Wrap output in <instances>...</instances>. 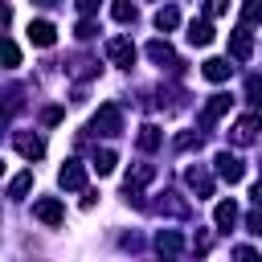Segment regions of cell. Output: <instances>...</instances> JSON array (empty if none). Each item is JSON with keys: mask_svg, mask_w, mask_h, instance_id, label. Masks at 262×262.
I'll return each instance as SVG.
<instances>
[{"mask_svg": "<svg viewBox=\"0 0 262 262\" xmlns=\"http://www.w3.org/2000/svg\"><path fill=\"white\" fill-rule=\"evenodd\" d=\"M90 131H98V135H119V131H123V111H119L115 102H102L98 115L90 119Z\"/></svg>", "mask_w": 262, "mask_h": 262, "instance_id": "obj_1", "label": "cell"}, {"mask_svg": "<svg viewBox=\"0 0 262 262\" xmlns=\"http://www.w3.org/2000/svg\"><path fill=\"white\" fill-rule=\"evenodd\" d=\"M33 217L45 221V225H61V221H66V209H61L57 196H41V201L33 205Z\"/></svg>", "mask_w": 262, "mask_h": 262, "instance_id": "obj_2", "label": "cell"}, {"mask_svg": "<svg viewBox=\"0 0 262 262\" xmlns=\"http://www.w3.org/2000/svg\"><path fill=\"white\" fill-rule=\"evenodd\" d=\"M106 57H111L115 66L131 70V61H135V45H131L127 37H111V41H106Z\"/></svg>", "mask_w": 262, "mask_h": 262, "instance_id": "obj_3", "label": "cell"}, {"mask_svg": "<svg viewBox=\"0 0 262 262\" xmlns=\"http://www.w3.org/2000/svg\"><path fill=\"white\" fill-rule=\"evenodd\" d=\"M217 176H221V180H229V184H237V180L246 176V168H242V160H237V156L217 151Z\"/></svg>", "mask_w": 262, "mask_h": 262, "instance_id": "obj_4", "label": "cell"}, {"mask_svg": "<svg viewBox=\"0 0 262 262\" xmlns=\"http://www.w3.org/2000/svg\"><path fill=\"white\" fill-rule=\"evenodd\" d=\"M229 53H233L237 61H250V53H254V41H250V29H246V25L229 33Z\"/></svg>", "mask_w": 262, "mask_h": 262, "instance_id": "obj_5", "label": "cell"}, {"mask_svg": "<svg viewBox=\"0 0 262 262\" xmlns=\"http://www.w3.org/2000/svg\"><path fill=\"white\" fill-rule=\"evenodd\" d=\"M147 57H151L156 66H168V70H180V57H176V49H172L168 41H151V45H147Z\"/></svg>", "mask_w": 262, "mask_h": 262, "instance_id": "obj_6", "label": "cell"}, {"mask_svg": "<svg viewBox=\"0 0 262 262\" xmlns=\"http://www.w3.org/2000/svg\"><path fill=\"white\" fill-rule=\"evenodd\" d=\"M12 147H16L25 160H41V156H45V139H37V135H25V131H20V135H12Z\"/></svg>", "mask_w": 262, "mask_h": 262, "instance_id": "obj_7", "label": "cell"}, {"mask_svg": "<svg viewBox=\"0 0 262 262\" xmlns=\"http://www.w3.org/2000/svg\"><path fill=\"white\" fill-rule=\"evenodd\" d=\"M57 184H61V188H82V184H86V168H82L78 160H66L61 172H57Z\"/></svg>", "mask_w": 262, "mask_h": 262, "instance_id": "obj_8", "label": "cell"}, {"mask_svg": "<svg viewBox=\"0 0 262 262\" xmlns=\"http://www.w3.org/2000/svg\"><path fill=\"white\" fill-rule=\"evenodd\" d=\"M29 41L41 45V49H49V45L57 41V29H53L49 20H33V25H29Z\"/></svg>", "mask_w": 262, "mask_h": 262, "instance_id": "obj_9", "label": "cell"}, {"mask_svg": "<svg viewBox=\"0 0 262 262\" xmlns=\"http://www.w3.org/2000/svg\"><path fill=\"white\" fill-rule=\"evenodd\" d=\"M225 111H229V98H225V94H213V98L205 102V115H201V127H213V123H217V119H221Z\"/></svg>", "mask_w": 262, "mask_h": 262, "instance_id": "obj_10", "label": "cell"}, {"mask_svg": "<svg viewBox=\"0 0 262 262\" xmlns=\"http://www.w3.org/2000/svg\"><path fill=\"white\" fill-rule=\"evenodd\" d=\"M254 135H258V115H246V119H237L233 123V143H254Z\"/></svg>", "mask_w": 262, "mask_h": 262, "instance_id": "obj_11", "label": "cell"}, {"mask_svg": "<svg viewBox=\"0 0 262 262\" xmlns=\"http://www.w3.org/2000/svg\"><path fill=\"white\" fill-rule=\"evenodd\" d=\"M184 180H188V188H192V192H201V196H213V176H209V172H201V168H188V172H184Z\"/></svg>", "mask_w": 262, "mask_h": 262, "instance_id": "obj_12", "label": "cell"}, {"mask_svg": "<svg viewBox=\"0 0 262 262\" xmlns=\"http://www.w3.org/2000/svg\"><path fill=\"white\" fill-rule=\"evenodd\" d=\"M156 250H160V254H180V250H184V237H180L176 229H160V233H156Z\"/></svg>", "mask_w": 262, "mask_h": 262, "instance_id": "obj_13", "label": "cell"}, {"mask_svg": "<svg viewBox=\"0 0 262 262\" xmlns=\"http://www.w3.org/2000/svg\"><path fill=\"white\" fill-rule=\"evenodd\" d=\"M229 70H233V66H229L225 57H209V61L201 66V74H205L209 82H225V78H229Z\"/></svg>", "mask_w": 262, "mask_h": 262, "instance_id": "obj_14", "label": "cell"}, {"mask_svg": "<svg viewBox=\"0 0 262 262\" xmlns=\"http://www.w3.org/2000/svg\"><path fill=\"white\" fill-rule=\"evenodd\" d=\"M213 221H217V229H233V221H237V205H233V201H221V205L213 209Z\"/></svg>", "mask_w": 262, "mask_h": 262, "instance_id": "obj_15", "label": "cell"}, {"mask_svg": "<svg viewBox=\"0 0 262 262\" xmlns=\"http://www.w3.org/2000/svg\"><path fill=\"white\" fill-rule=\"evenodd\" d=\"M188 41H192V45H209V41H213V25H209V20H192V25H188Z\"/></svg>", "mask_w": 262, "mask_h": 262, "instance_id": "obj_16", "label": "cell"}, {"mask_svg": "<svg viewBox=\"0 0 262 262\" xmlns=\"http://www.w3.org/2000/svg\"><path fill=\"white\" fill-rule=\"evenodd\" d=\"M160 139H164V135H160V127H151V123H147V127H139V139H135V143H139V151H156V147H160Z\"/></svg>", "mask_w": 262, "mask_h": 262, "instance_id": "obj_17", "label": "cell"}, {"mask_svg": "<svg viewBox=\"0 0 262 262\" xmlns=\"http://www.w3.org/2000/svg\"><path fill=\"white\" fill-rule=\"evenodd\" d=\"M115 164H119V156H115L111 147H102V151H94V172H98V176H106V172H115Z\"/></svg>", "mask_w": 262, "mask_h": 262, "instance_id": "obj_18", "label": "cell"}, {"mask_svg": "<svg viewBox=\"0 0 262 262\" xmlns=\"http://www.w3.org/2000/svg\"><path fill=\"white\" fill-rule=\"evenodd\" d=\"M29 188H33V172H20V176H12V180H8V196H12V201H20Z\"/></svg>", "mask_w": 262, "mask_h": 262, "instance_id": "obj_19", "label": "cell"}, {"mask_svg": "<svg viewBox=\"0 0 262 262\" xmlns=\"http://www.w3.org/2000/svg\"><path fill=\"white\" fill-rule=\"evenodd\" d=\"M111 16H115L119 25L135 20V0H115V4H111Z\"/></svg>", "mask_w": 262, "mask_h": 262, "instance_id": "obj_20", "label": "cell"}, {"mask_svg": "<svg viewBox=\"0 0 262 262\" xmlns=\"http://www.w3.org/2000/svg\"><path fill=\"white\" fill-rule=\"evenodd\" d=\"M176 25H180V12H176V8H172V4H168V8H160V12H156V29H164V33H168V29H176Z\"/></svg>", "mask_w": 262, "mask_h": 262, "instance_id": "obj_21", "label": "cell"}, {"mask_svg": "<svg viewBox=\"0 0 262 262\" xmlns=\"http://www.w3.org/2000/svg\"><path fill=\"white\" fill-rule=\"evenodd\" d=\"M151 176H156V168H151V164H135V168L127 172V184H135V188H139V184H147Z\"/></svg>", "mask_w": 262, "mask_h": 262, "instance_id": "obj_22", "label": "cell"}, {"mask_svg": "<svg viewBox=\"0 0 262 262\" xmlns=\"http://www.w3.org/2000/svg\"><path fill=\"white\" fill-rule=\"evenodd\" d=\"M262 20V0H246L242 4V25H258Z\"/></svg>", "mask_w": 262, "mask_h": 262, "instance_id": "obj_23", "label": "cell"}, {"mask_svg": "<svg viewBox=\"0 0 262 262\" xmlns=\"http://www.w3.org/2000/svg\"><path fill=\"white\" fill-rule=\"evenodd\" d=\"M246 102H250V106H262V78H258V74L246 82Z\"/></svg>", "mask_w": 262, "mask_h": 262, "instance_id": "obj_24", "label": "cell"}, {"mask_svg": "<svg viewBox=\"0 0 262 262\" xmlns=\"http://www.w3.org/2000/svg\"><path fill=\"white\" fill-rule=\"evenodd\" d=\"M176 147H180V151H188V147H201V135H196V131H184V135H176Z\"/></svg>", "mask_w": 262, "mask_h": 262, "instance_id": "obj_25", "label": "cell"}, {"mask_svg": "<svg viewBox=\"0 0 262 262\" xmlns=\"http://www.w3.org/2000/svg\"><path fill=\"white\" fill-rule=\"evenodd\" d=\"M4 61H8V66H20V49H16V41H12V37L4 41Z\"/></svg>", "mask_w": 262, "mask_h": 262, "instance_id": "obj_26", "label": "cell"}, {"mask_svg": "<svg viewBox=\"0 0 262 262\" xmlns=\"http://www.w3.org/2000/svg\"><path fill=\"white\" fill-rule=\"evenodd\" d=\"M61 115H66L61 106H45V111H41V123H45V127H53V123H57Z\"/></svg>", "mask_w": 262, "mask_h": 262, "instance_id": "obj_27", "label": "cell"}, {"mask_svg": "<svg viewBox=\"0 0 262 262\" xmlns=\"http://www.w3.org/2000/svg\"><path fill=\"white\" fill-rule=\"evenodd\" d=\"M225 8H229L225 0H205V12H209V16H225Z\"/></svg>", "mask_w": 262, "mask_h": 262, "instance_id": "obj_28", "label": "cell"}, {"mask_svg": "<svg viewBox=\"0 0 262 262\" xmlns=\"http://www.w3.org/2000/svg\"><path fill=\"white\" fill-rule=\"evenodd\" d=\"M94 33H98V29H94V20H82V25H78V37H82V41H90Z\"/></svg>", "mask_w": 262, "mask_h": 262, "instance_id": "obj_29", "label": "cell"}, {"mask_svg": "<svg viewBox=\"0 0 262 262\" xmlns=\"http://www.w3.org/2000/svg\"><path fill=\"white\" fill-rule=\"evenodd\" d=\"M74 4H78V12H86V16H90V12H98V4H102V0H74Z\"/></svg>", "mask_w": 262, "mask_h": 262, "instance_id": "obj_30", "label": "cell"}, {"mask_svg": "<svg viewBox=\"0 0 262 262\" xmlns=\"http://www.w3.org/2000/svg\"><path fill=\"white\" fill-rule=\"evenodd\" d=\"M250 196H254V205L262 209V184H254V192H250Z\"/></svg>", "mask_w": 262, "mask_h": 262, "instance_id": "obj_31", "label": "cell"}, {"mask_svg": "<svg viewBox=\"0 0 262 262\" xmlns=\"http://www.w3.org/2000/svg\"><path fill=\"white\" fill-rule=\"evenodd\" d=\"M37 4H57V0H37Z\"/></svg>", "mask_w": 262, "mask_h": 262, "instance_id": "obj_32", "label": "cell"}]
</instances>
